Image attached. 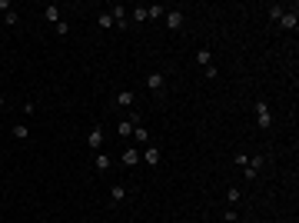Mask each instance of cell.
<instances>
[{"instance_id":"13","label":"cell","mask_w":299,"mask_h":223,"mask_svg":"<svg viewBox=\"0 0 299 223\" xmlns=\"http://www.w3.org/2000/svg\"><path fill=\"white\" fill-rule=\"evenodd\" d=\"M127 14L133 17V23H143V20H147V3H133Z\"/></svg>"},{"instance_id":"12","label":"cell","mask_w":299,"mask_h":223,"mask_svg":"<svg viewBox=\"0 0 299 223\" xmlns=\"http://www.w3.org/2000/svg\"><path fill=\"white\" fill-rule=\"evenodd\" d=\"M43 20H47V23H54V27H56V23L63 20V17H60V7H56V3H47V7H43Z\"/></svg>"},{"instance_id":"25","label":"cell","mask_w":299,"mask_h":223,"mask_svg":"<svg viewBox=\"0 0 299 223\" xmlns=\"http://www.w3.org/2000/svg\"><path fill=\"white\" fill-rule=\"evenodd\" d=\"M20 110H23V117H30V113L37 110V103H34V100H27V103H23V107H20Z\"/></svg>"},{"instance_id":"2","label":"cell","mask_w":299,"mask_h":223,"mask_svg":"<svg viewBox=\"0 0 299 223\" xmlns=\"http://www.w3.org/2000/svg\"><path fill=\"white\" fill-rule=\"evenodd\" d=\"M147 90L153 97H167V77L160 74V70H150L147 74Z\"/></svg>"},{"instance_id":"20","label":"cell","mask_w":299,"mask_h":223,"mask_svg":"<svg viewBox=\"0 0 299 223\" xmlns=\"http://www.w3.org/2000/svg\"><path fill=\"white\" fill-rule=\"evenodd\" d=\"M209 60H213L209 47H200V50H196V63H200V67H209Z\"/></svg>"},{"instance_id":"31","label":"cell","mask_w":299,"mask_h":223,"mask_svg":"<svg viewBox=\"0 0 299 223\" xmlns=\"http://www.w3.org/2000/svg\"><path fill=\"white\" fill-rule=\"evenodd\" d=\"M87 223H96V220H87Z\"/></svg>"},{"instance_id":"15","label":"cell","mask_w":299,"mask_h":223,"mask_svg":"<svg viewBox=\"0 0 299 223\" xmlns=\"http://www.w3.org/2000/svg\"><path fill=\"white\" fill-rule=\"evenodd\" d=\"M262 163H266V157H262V153H253V157H249V163H246V167L253 170V173H256V177H260V170H262Z\"/></svg>"},{"instance_id":"23","label":"cell","mask_w":299,"mask_h":223,"mask_svg":"<svg viewBox=\"0 0 299 223\" xmlns=\"http://www.w3.org/2000/svg\"><path fill=\"white\" fill-rule=\"evenodd\" d=\"M223 223H240V213H236V206H229L223 213Z\"/></svg>"},{"instance_id":"18","label":"cell","mask_w":299,"mask_h":223,"mask_svg":"<svg viewBox=\"0 0 299 223\" xmlns=\"http://www.w3.org/2000/svg\"><path fill=\"white\" fill-rule=\"evenodd\" d=\"M163 14H167V7H160V3H150L147 7V20H160Z\"/></svg>"},{"instance_id":"17","label":"cell","mask_w":299,"mask_h":223,"mask_svg":"<svg viewBox=\"0 0 299 223\" xmlns=\"http://www.w3.org/2000/svg\"><path fill=\"white\" fill-rule=\"evenodd\" d=\"M266 14H269V17H273L276 23H280V17L286 14V3H269V7H266Z\"/></svg>"},{"instance_id":"6","label":"cell","mask_w":299,"mask_h":223,"mask_svg":"<svg viewBox=\"0 0 299 223\" xmlns=\"http://www.w3.org/2000/svg\"><path fill=\"white\" fill-rule=\"evenodd\" d=\"M163 20H167V27H169V30L176 34V30H183V23H187V14H183V10H173V7H167Z\"/></svg>"},{"instance_id":"3","label":"cell","mask_w":299,"mask_h":223,"mask_svg":"<svg viewBox=\"0 0 299 223\" xmlns=\"http://www.w3.org/2000/svg\"><path fill=\"white\" fill-rule=\"evenodd\" d=\"M256 127H260V130H269V127H273V110H269L266 100H256Z\"/></svg>"},{"instance_id":"16","label":"cell","mask_w":299,"mask_h":223,"mask_svg":"<svg viewBox=\"0 0 299 223\" xmlns=\"http://www.w3.org/2000/svg\"><path fill=\"white\" fill-rule=\"evenodd\" d=\"M240 200H243L240 186H229V190H226V203H229V206H240Z\"/></svg>"},{"instance_id":"22","label":"cell","mask_w":299,"mask_h":223,"mask_svg":"<svg viewBox=\"0 0 299 223\" xmlns=\"http://www.w3.org/2000/svg\"><path fill=\"white\" fill-rule=\"evenodd\" d=\"M3 23H7V27H17V23H20V14H17V10H7V14H3Z\"/></svg>"},{"instance_id":"24","label":"cell","mask_w":299,"mask_h":223,"mask_svg":"<svg viewBox=\"0 0 299 223\" xmlns=\"http://www.w3.org/2000/svg\"><path fill=\"white\" fill-rule=\"evenodd\" d=\"M56 37H70V23H67V20L56 23Z\"/></svg>"},{"instance_id":"4","label":"cell","mask_w":299,"mask_h":223,"mask_svg":"<svg viewBox=\"0 0 299 223\" xmlns=\"http://www.w3.org/2000/svg\"><path fill=\"white\" fill-rule=\"evenodd\" d=\"M103 140H107V133H103V127H100V123H93V127H90V133H87V150H93V153H100V150H103Z\"/></svg>"},{"instance_id":"19","label":"cell","mask_w":299,"mask_h":223,"mask_svg":"<svg viewBox=\"0 0 299 223\" xmlns=\"http://www.w3.org/2000/svg\"><path fill=\"white\" fill-rule=\"evenodd\" d=\"M133 140H136V143H150V130L143 127V123H140V127H133Z\"/></svg>"},{"instance_id":"5","label":"cell","mask_w":299,"mask_h":223,"mask_svg":"<svg viewBox=\"0 0 299 223\" xmlns=\"http://www.w3.org/2000/svg\"><path fill=\"white\" fill-rule=\"evenodd\" d=\"M113 107H120V110H133V107H136V93H133V90H116V93H113Z\"/></svg>"},{"instance_id":"10","label":"cell","mask_w":299,"mask_h":223,"mask_svg":"<svg viewBox=\"0 0 299 223\" xmlns=\"http://www.w3.org/2000/svg\"><path fill=\"white\" fill-rule=\"evenodd\" d=\"M127 197H130L127 183H113V186H110V203H113V206H116V203H123Z\"/></svg>"},{"instance_id":"29","label":"cell","mask_w":299,"mask_h":223,"mask_svg":"<svg viewBox=\"0 0 299 223\" xmlns=\"http://www.w3.org/2000/svg\"><path fill=\"white\" fill-rule=\"evenodd\" d=\"M3 107H7V97H3V93H0V110H3Z\"/></svg>"},{"instance_id":"14","label":"cell","mask_w":299,"mask_h":223,"mask_svg":"<svg viewBox=\"0 0 299 223\" xmlns=\"http://www.w3.org/2000/svg\"><path fill=\"white\" fill-rule=\"evenodd\" d=\"M10 137H14V140H27V137H30V127H27V123H14V127H10Z\"/></svg>"},{"instance_id":"1","label":"cell","mask_w":299,"mask_h":223,"mask_svg":"<svg viewBox=\"0 0 299 223\" xmlns=\"http://www.w3.org/2000/svg\"><path fill=\"white\" fill-rule=\"evenodd\" d=\"M140 123H143V117H140L136 110H130L123 120H120V123H116V137H120V140H130V137H133V127H140Z\"/></svg>"},{"instance_id":"7","label":"cell","mask_w":299,"mask_h":223,"mask_svg":"<svg viewBox=\"0 0 299 223\" xmlns=\"http://www.w3.org/2000/svg\"><path fill=\"white\" fill-rule=\"evenodd\" d=\"M280 27H282V30H296V27H299V7H296V3L286 7V14L280 17Z\"/></svg>"},{"instance_id":"28","label":"cell","mask_w":299,"mask_h":223,"mask_svg":"<svg viewBox=\"0 0 299 223\" xmlns=\"http://www.w3.org/2000/svg\"><path fill=\"white\" fill-rule=\"evenodd\" d=\"M0 10L7 14V10H14V0H0Z\"/></svg>"},{"instance_id":"11","label":"cell","mask_w":299,"mask_h":223,"mask_svg":"<svg viewBox=\"0 0 299 223\" xmlns=\"http://www.w3.org/2000/svg\"><path fill=\"white\" fill-rule=\"evenodd\" d=\"M93 167H96V173H107V170L113 167L110 153H103V150H100V153H96V157H93Z\"/></svg>"},{"instance_id":"27","label":"cell","mask_w":299,"mask_h":223,"mask_svg":"<svg viewBox=\"0 0 299 223\" xmlns=\"http://www.w3.org/2000/svg\"><path fill=\"white\" fill-rule=\"evenodd\" d=\"M203 74L213 80V77H220V70H216V63H209V67H203Z\"/></svg>"},{"instance_id":"9","label":"cell","mask_w":299,"mask_h":223,"mask_svg":"<svg viewBox=\"0 0 299 223\" xmlns=\"http://www.w3.org/2000/svg\"><path fill=\"white\" fill-rule=\"evenodd\" d=\"M120 163L133 170L136 163H140V150H136V147H123V153H120Z\"/></svg>"},{"instance_id":"26","label":"cell","mask_w":299,"mask_h":223,"mask_svg":"<svg viewBox=\"0 0 299 223\" xmlns=\"http://www.w3.org/2000/svg\"><path fill=\"white\" fill-rule=\"evenodd\" d=\"M246 163H249V153H236V167L243 170V167H246Z\"/></svg>"},{"instance_id":"8","label":"cell","mask_w":299,"mask_h":223,"mask_svg":"<svg viewBox=\"0 0 299 223\" xmlns=\"http://www.w3.org/2000/svg\"><path fill=\"white\" fill-rule=\"evenodd\" d=\"M160 157H163V150L156 147V143H150V147L143 150V153H140V160H143L147 167H156V163H160Z\"/></svg>"},{"instance_id":"21","label":"cell","mask_w":299,"mask_h":223,"mask_svg":"<svg viewBox=\"0 0 299 223\" xmlns=\"http://www.w3.org/2000/svg\"><path fill=\"white\" fill-rule=\"evenodd\" d=\"M96 23H100V27H103V30H113V27H116V20H113L110 14H107V10H103V14H100V17H96Z\"/></svg>"},{"instance_id":"30","label":"cell","mask_w":299,"mask_h":223,"mask_svg":"<svg viewBox=\"0 0 299 223\" xmlns=\"http://www.w3.org/2000/svg\"><path fill=\"white\" fill-rule=\"evenodd\" d=\"M240 223H253V220H240Z\"/></svg>"}]
</instances>
